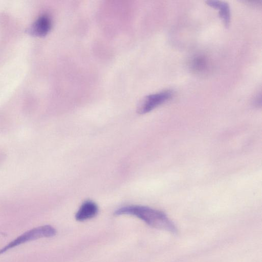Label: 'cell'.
I'll return each mask as SVG.
<instances>
[{
	"label": "cell",
	"instance_id": "cell-6",
	"mask_svg": "<svg viewBox=\"0 0 262 262\" xmlns=\"http://www.w3.org/2000/svg\"><path fill=\"white\" fill-rule=\"evenodd\" d=\"M206 2L208 6L219 10L220 17L222 19L224 25L228 27L230 21V11L228 3L219 1H208Z\"/></svg>",
	"mask_w": 262,
	"mask_h": 262
},
{
	"label": "cell",
	"instance_id": "cell-1",
	"mask_svg": "<svg viewBox=\"0 0 262 262\" xmlns=\"http://www.w3.org/2000/svg\"><path fill=\"white\" fill-rule=\"evenodd\" d=\"M116 215L128 214L135 216L155 228L176 232L174 224L163 212L141 205H130L121 207L115 212Z\"/></svg>",
	"mask_w": 262,
	"mask_h": 262
},
{
	"label": "cell",
	"instance_id": "cell-3",
	"mask_svg": "<svg viewBox=\"0 0 262 262\" xmlns=\"http://www.w3.org/2000/svg\"><path fill=\"white\" fill-rule=\"evenodd\" d=\"M173 95L170 90H164L145 97L139 103L137 112L140 114L148 113L170 99Z\"/></svg>",
	"mask_w": 262,
	"mask_h": 262
},
{
	"label": "cell",
	"instance_id": "cell-7",
	"mask_svg": "<svg viewBox=\"0 0 262 262\" xmlns=\"http://www.w3.org/2000/svg\"><path fill=\"white\" fill-rule=\"evenodd\" d=\"M191 69L195 73L202 74L206 73L209 69V61L203 55H197L190 60Z\"/></svg>",
	"mask_w": 262,
	"mask_h": 262
},
{
	"label": "cell",
	"instance_id": "cell-5",
	"mask_svg": "<svg viewBox=\"0 0 262 262\" xmlns=\"http://www.w3.org/2000/svg\"><path fill=\"white\" fill-rule=\"evenodd\" d=\"M98 212V207L93 201L88 200L84 202L75 214L78 221H84L95 216Z\"/></svg>",
	"mask_w": 262,
	"mask_h": 262
},
{
	"label": "cell",
	"instance_id": "cell-2",
	"mask_svg": "<svg viewBox=\"0 0 262 262\" xmlns=\"http://www.w3.org/2000/svg\"><path fill=\"white\" fill-rule=\"evenodd\" d=\"M56 233V229L50 225H43L33 228L21 234L10 242L3 248L0 249V255L11 248L26 242L43 237H50Z\"/></svg>",
	"mask_w": 262,
	"mask_h": 262
},
{
	"label": "cell",
	"instance_id": "cell-4",
	"mask_svg": "<svg viewBox=\"0 0 262 262\" xmlns=\"http://www.w3.org/2000/svg\"><path fill=\"white\" fill-rule=\"evenodd\" d=\"M51 24L50 17L47 14H42L32 25L29 31L33 35L43 36L49 32Z\"/></svg>",
	"mask_w": 262,
	"mask_h": 262
}]
</instances>
